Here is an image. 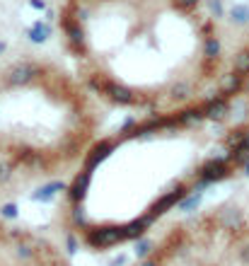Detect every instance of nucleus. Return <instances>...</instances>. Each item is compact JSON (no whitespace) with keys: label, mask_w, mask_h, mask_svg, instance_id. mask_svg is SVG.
Masks as SVG:
<instances>
[{"label":"nucleus","mask_w":249,"mask_h":266,"mask_svg":"<svg viewBox=\"0 0 249 266\" xmlns=\"http://www.w3.org/2000/svg\"><path fill=\"white\" fill-rule=\"evenodd\" d=\"M247 165L249 44L201 97L95 143L68 189L66 223L85 247L107 252Z\"/></svg>","instance_id":"1"},{"label":"nucleus","mask_w":249,"mask_h":266,"mask_svg":"<svg viewBox=\"0 0 249 266\" xmlns=\"http://www.w3.org/2000/svg\"><path fill=\"white\" fill-rule=\"evenodd\" d=\"M97 114L63 73L17 63L0 80V194L83 162Z\"/></svg>","instance_id":"2"},{"label":"nucleus","mask_w":249,"mask_h":266,"mask_svg":"<svg viewBox=\"0 0 249 266\" xmlns=\"http://www.w3.org/2000/svg\"><path fill=\"white\" fill-rule=\"evenodd\" d=\"M136 266H249V218L213 208L169 225Z\"/></svg>","instance_id":"3"},{"label":"nucleus","mask_w":249,"mask_h":266,"mask_svg":"<svg viewBox=\"0 0 249 266\" xmlns=\"http://www.w3.org/2000/svg\"><path fill=\"white\" fill-rule=\"evenodd\" d=\"M0 266H73L56 242L0 218Z\"/></svg>","instance_id":"4"},{"label":"nucleus","mask_w":249,"mask_h":266,"mask_svg":"<svg viewBox=\"0 0 249 266\" xmlns=\"http://www.w3.org/2000/svg\"><path fill=\"white\" fill-rule=\"evenodd\" d=\"M196 3H198V0H177V5H179V8H184V10H191Z\"/></svg>","instance_id":"5"}]
</instances>
